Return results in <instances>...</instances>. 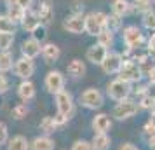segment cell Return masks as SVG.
Wrapping results in <instances>:
<instances>
[{
    "mask_svg": "<svg viewBox=\"0 0 155 150\" xmlns=\"http://www.w3.org/2000/svg\"><path fill=\"white\" fill-rule=\"evenodd\" d=\"M122 65H124L122 54H119V52H108L106 58H105V61L99 65V66H101V70L105 72V73L113 75V73H119L120 72Z\"/></svg>",
    "mask_w": 155,
    "mask_h": 150,
    "instance_id": "obj_11",
    "label": "cell"
},
{
    "mask_svg": "<svg viewBox=\"0 0 155 150\" xmlns=\"http://www.w3.org/2000/svg\"><path fill=\"white\" fill-rule=\"evenodd\" d=\"M120 26H122V18H119V16L115 14H110L108 16V21H106V28L110 30V32H117V30H120Z\"/></svg>",
    "mask_w": 155,
    "mask_h": 150,
    "instance_id": "obj_33",
    "label": "cell"
},
{
    "mask_svg": "<svg viewBox=\"0 0 155 150\" xmlns=\"http://www.w3.org/2000/svg\"><path fill=\"white\" fill-rule=\"evenodd\" d=\"M78 103L84 108H87V110H98V108H101L105 105V96L96 87H87L85 91L80 93Z\"/></svg>",
    "mask_w": 155,
    "mask_h": 150,
    "instance_id": "obj_2",
    "label": "cell"
},
{
    "mask_svg": "<svg viewBox=\"0 0 155 150\" xmlns=\"http://www.w3.org/2000/svg\"><path fill=\"white\" fill-rule=\"evenodd\" d=\"M143 133H145V136H150L155 133V124H152V122L148 121L145 126H143Z\"/></svg>",
    "mask_w": 155,
    "mask_h": 150,
    "instance_id": "obj_42",
    "label": "cell"
},
{
    "mask_svg": "<svg viewBox=\"0 0 155 150\" xmlns=\"http://www.w3.org/2000/svg\"><path fill=\"white\" fill-rule=\"evenodd\" d=\"M16 25L7 14H0V33H16Z\"/></svg>",
    "mask_w": 155,
    "mask_h": 150,
    "instance_id": "obj_26",
    "label": "cell"
},
{
    "mask_svg": "<svg viewBox=\"0 0 155 150\" xmlns=\"http://www.w3.org/2000/svg\"><path fill=\"white\" fill-rule=\"evenodd\" d=\"M122 38H124V44H126L127 49H133V51L140 49L141 44H143V40H145V37H143V32H141V28L134 26V25H131V26L124 28Z\"/></svg>",
    "mask_w": 155,
    "mask_h": 150,
    "instance_id": "obj_8",
    "label": "cell"
},
{
    "mask_svg": "<svg viewBox=\"0 0 155 150\" xmlns=\"http://www.w3.org/2000/svg\"><path fill=\"white\" fill-rule=\"evenodd\" d=\"M40 131H42L44 135H52L54 131H56V124H54V117H51V115H47V117H44L42 121H40Z\"/></svg>",
    "mask_w": 155,
    "mask_h": 150,
    "instance_id": "obj_29",
    "label": "cell"
},
{
    "mask_svg": "<svg viewBox=\"0 0 155 150\" xmlns=\"http://www.w3.org/2000/svg\"><path fill=\"white\" fill-rule=\"evenodd\" d=\"M14 44V33H0V51H11Z\"/></svg>",
    "mask_w": 155,
    "mask_h": 150,
    "instance_id": "obj_32",
    "label": "cell"
},
{
    "mask_svg": "<svg viewBox=\"0 0 155 150\" xmlns=\"http://www.w3.org/2000/svg\"><path fill=\"white\" fill-rule=\"evenodd\" d=\"M133 93V87L129 82L122 79H115L112 82H108L106 84V94L115 101H122V100H127L129 96Z\"/></svg>",
    "mask_w": 155,
    "mask_h": 150,
    "instance_id": "obj_5",
    "label": "cell"
},
{
    "mask_svg": "<svg viewBox=\"0 0 155 150\" xmlns=\"http://www.w3.org/2000/svg\"><path fill=\"white\" fill-rule=\"evenodd\" d=\"M61 56V49L59 45L54 42H45L42 44V58L45 59V63H54Z\"/></svg>",
    "mask_w": 155,
    "mask_h": 150,
    "instance_id": "obj_16",
    "label": "cell"
},
{
    "mask_svg": "<svg viewBox=\"0 0 155 150\" xmlns=\"http://www.w3.org/2000/svg\"><path fill=\"white\" fill-rule=\"evenodd\" d=\"M63 28L68 33L73 35H80L85 32V16L84 14H70L63 21Z\"/></svg>",
    "mask_w": 155,
    "mask_h": 150,
    "instance_id": "obj_10",
    "label": "cell"
},
{
    "mask_svg": "<svg viewBox=\"0 0 155 150\" xmlns=\"http://www.w3.org/2000/svg\"><path fill=\"white\" fill-rule=\"evenodd\" d=\"M42 54V42L35 40L33 37H30L26 40H23L21 44V56L30 58V59H35L37 56Z\"/></svg>",
    "mask_w": 155,
    "mask_h": 150,
    "instance_id": "obj_13",
    "label": "cell"
},
{
    "mask_svg": "<svg viewBox=\"0 0 155 150\" xmlns=\"http://www.w3.org/2000/svg\"><path fill=\"white\" fill-rule=\"evenodd\" d=\"M54 101H56V110L58 114L64 115L68 121H70L73 114H75V101H73V96H71L70 91L63 89L61 93L54 94Z\"/></svg>",
    "mask_w": 155,
    "mask_h": 150,
    "instance_id": "obj_4",
    "label": "cell"
},
{
    "mask_svg": "<svg viewBox=\"0 0 155 150\" xmlns=\"http://www.w3.org/2000/svg\"><path fill=\"white\" fill-rule=\"evenodd\" d=\"M133 4H134V7L136 9H143V11H148V9H152L150 7V4H152V0H133Z\"/></svg>",
    "mask_w": 155,
    "mask_h": 150,
    "instance_id": "obj_39",
    "label": "cell"
},
{
    "mask_svg": "<svg viewBox=\"0 0 155 150\" xmlns=\"http://www.w3.org/2000/svg\"><path fill=\"white\" fill-rule=\"evenodd\" d=\"M70 150H94L92 148V143L87 140H77V142L71 145Z\"/></svg>",
    "mask_w": 155,
    "mask_h": 150,
    "instance_id": "obj_37",
    "label": "cell"
},
{
    "mask_svg": "<svg viewBox=\"0 0 155 150\" xmlns=\"http://www.w3.org/2000/svg\"><path fill=\"white\" fill-rule=\"evenodd\" d=\"M91 128L94 133H108L112 129V119L108 114H98L92 117Z\"/></svg>",
    "mask_w": 155,
    "mask_h": 150,
    "instance_id": "obj_15",
    "label": "cell"
},
{
    "mask_svg": "<svg viewBox=\"0 0 155 150\" xmlns=\"http://www.w3.org/2000/svg\"><path fill=\"white\" fill-rule=\"evenodd\" d=\"M108 14L103 11H92L85 16V33L91 37H98L103 30H106Z\"/></svg>",
    "mask_w": 155,
    "mask_h": 150,
    "instance_id": "obj_1",
    "label": "cell"
},
{
    "mask_svg": "<svg viewBox=\"0 0 155 150\" xmlns=\"http://www.w3.org/2000/svg\"><path fill=\"white\" fill-rule=\"evenodd\" d=\"M148 51L155 54V33H153L152 37H150V40H148Z\"/></svg>",
    "mask_w": 155,
    "mask_h": 150,
    "instance_id": "obj_46",
    "label": "cell"
},
{
    "mask_svg": "<svg viewBox=\"0 0 155 150\" xmlns=\"http://www.w3.org/2000/svg\"><path fill=\"white\" fill-rule=\"evenodd\" d=\"M11 89V82H9L5 73H0V94H5Z\"/></svg>",
    "mask_w": 155,
    "mask_h": 150,
    "instance_id": "obj_38",
    "label": "cell"
},
{
    "mask_svg": "<svg viewBox=\"0 0 155 150\" xmlns=\"http://www.w3.org/2000/svg\"><path fill=\"white\" fill-rule=\"evenodd\" d=\"M9 142V128L4 121H0V147L7 145Z\"/></svg>",
    "mask_w": 155,
    "mask_h": 150,
    "instance_id": "obj_36",
    "label": "cell"
},
{
    "mask_svg": "<svg viewBox=\"0 0 155 150\" xmlns=\"http://www.w3.org/2000/svg\"><path fill=\"white\" fill-rule=\"evenodd\" d=\"M64 84H66V79L64 75L59 70H51L47 72L45 79H44V87L49 94H58L64 89Z\"/></svg>",
    "mask_w": 155,
    "mask_h": 150,
    "instance_id": "obj_6",
    "label": "cell"
},
{
    "mask_svg": "<svg viewBox=\"0 0 155 150\" xmlns=\"http://www.w3.org/2000/svg\"><path fill=\"white\" fill-rule=\"evenodd\" d=\"M145 77L148 79V84H153V86H155V65L147 72V73H145Z\"/></svg>",
    "mask_w": 155,
    "mask_h": 150,
    "instance_id": "obj_43",
    "label": "cell"
},
{
    "mask_svg": "<svg viewBox=\"0 0 155 150\" xmlns=\"http://www.w3.org/2000/svg\"><path fill=\"white\" fill-rule=\"evenodd\" d=\"M71 14H84V4L82 2H73L71 4Z\"/></svg>",
    "mask_w": 155,
    "mask_h": 150,
    "instance_id": "obj_40",
    "label": "cell"
},
{
    "mask_svg": "<svg viewBox=\"0 0 155 150\" xmlns=\"http://www.w3.org/2000/svg\"><path fill=\"white\" fill-rule=\"evenodd\" d=\"M5 14H7L9 18H11V19L16 23V25H21L23 18H25V14H26V9L19 7V5H9Z\"/></svg>",
    "mask_w": 155,
    "mask_h": 150,
    "instance_id": "obj_25",
    "label": "cell"
},
{
    "mask_svg": "<svg viewBox=\"0 0 155 150\" xmlns=\"http://www.w3.org/2000/svg\"><path fill=\"white\" fill-rule=\"evenodd\" d=\"M91 143L94 150H108L112 145V138L108 136V133H94Z\"/></svg>",
    "mask_w": 155,
    "mask_h": 150,
    "instance_id": "obj_21",
    "label": "cell"
},
{
    "mask_svg": "<svg viewBox=\"0 0 155 150\" xmlns=\"http://www.w3.org/2000/svg\"><path fill=\"white\" fill-rule=\"evenodd\" d=\"M35 12L38 14L42 25L47 26V25L52 21V18H54V9H52V5H51V0H42V2L38 4V9H37Z\"/></svg>",
    "mask_w": 155,
    "mask_h": 150,
    "instance_id": "obj_19",
    "label": "cell"
},
{
    "mask_svg": "<svg viewBox=\"0 0 155 150\" xmlns=\"http://www.w3.org/2000/svg\"><path fill=\"white\" fill-rule=\"evenodd\" d=\"M117 150H140V148H138V147H134L133 143H122Z\"/></svg>",
    "mask_w": 155,
    "mask_h": 150,
    "instance_id": "obj_44",
    "label": "cell"
},
{
    "mask_svg": "<svg viewBox=\"0 0 155 150\" xmlns=\"http://www.w3.org/2000/svg\"><path fill=\"white\" fill-rule=\"evenodd\" d=\"M140 108H143V110H153L155 108V93L152 94V91H148L147 94H143L140 100Z\"/></svg>",
    "mask_w": 155,
    "mask_h": 150,
    "instance_id": "obj_30",
    "label": "cell"
},
{
    "mask_svg": "<svg viewBox=\"0 0 155 150\" xmlns=\"http://www.w3.org/2000/svg\"><path fill=\"white\" fill-rule=\"evenodd\" d=\"M31 37L35 38V40H38V42H45V38H47V28H45V25H40L38 28H35L33 32H31Z\"/></svg>",
    "mask_w": 155,
    "mask_h": 150,
    "instance_id": "obj_34",
    "label": "cell"
},
{
    "mask_svg": "<svg viewBox=\"0 0 155 150\" xmlns=\"http://www.w3.org/2000/svg\"><path fill=\"white\" fill-rule=\"evenodd\" d=\"M40 25H42V21H40L38 14H37L35 11L28 9V11H26V14H25V18H23V21H21V28L25 30V32L31 33V32H33L35 28H38Z\"/></svg>",
    "mask_w": 155,
    "mask_h": 150,
    "instance_id": "obj_18",
    "label": "cell"
},
{
    "mask_svg": "<svg viewBox=\"0 0 155 150\" xmlns=\"http://www.w3.org/2000/svg\"><path fill=\"white\" fill-rule=\"evenodd\" d=\"M138 110H140V103L127 98V100L117 101V105L112 110V117L117 121H127V119H131L138 114Z\"/></svg>",
    "mask_w": 155,
    "mask_h": 150,
    "instance_id": "obj_3",
    "label": "cell"
},
{
    "mask_svg": "<svg viewBox=\"0 0 155 150\" xmlns=\"http://www.w3.org/2000/svg\"><path fill=\"white\" fill-rule=\"evenodd\" d=\"M14 56L11 51H0V73H7L14 68Z\"/></svg>",
    "mask_w": 155,
    "mask_h": 150,
    "instance_id": "obj_24",
    "label": "cell"
},
{
    "mask_svg": "<svg viewBox=\"0 0 155 150\" xmlns=\"http://www.w3.org/2000/svg\"><path fill=\"white\" fill-rule=\"evenodd\" d=\"M150 122H152V124H155V108L152 110V114H150Z\"/></svg>",
    "mask_w": 155,
    "mask_h": 150,
    "instance_id": "obj_47",
    "label": "cell"
},
{
    "mask_svg": "<svg viewBox=\"0 0 155 150\" xmlns=\"http://www.w3.org/2000/svg\"><path fill=\"white\" fill-rule=\"evenodd\" d=\"M16 94H18V98H19L23 103H28V101H31L37 96V87L30 79L21 80V82L18 84V87H16Z\"/></svg>",
    "mask_w": 155,
    "mask_h": 150,
    "instance_id": "obj_12",
    "label": "cell"
},
{
    "mask_svg": "<svg viewBox=\"0 0 155 150\" xmlns=\"http://www.w3.org/2000/svg\"><path fill=\"white\" fill-rule=\"evenodd\" d=\"M141 25H143V28L150 30V32H155V11L153 9H148V11L143 12Z\"/></svg>",
    "mask_w": 155,
    "mask_h": 150,
    "instance_id": "obj_28",
    "label": "cell"
},
{
    "mask_svg": "<svg viewBox=\"0 0 155 150\" xmlns=\"http://www.w3.org/2000/svg\"><path fill=\"white\" fill-rule=\"evenodd\" d=\"M96 38H98V44H101L103 47L108 49V47H112V44H113V32H110V30L106 28V30H103Z\"/></svg>",
    "mask_w": 155,
    "mask_h": 150,
    "instance_id": "obj_31",
    "label": "cell"
},
{
    "mask_svg": "<svg viewBox=\"0 0 155 150\" xmlns=\"http://www.w3.org/2000/svg\"><path fill=\"white\" fill-rule=\"evenodd\" d=\"M153 61H155V56H153Z\"/></svg>",
    "mask_w": 155,
    "mask_h": 150,
    "instance_id": "obj_48",
    "label": "cell"
},
{
    "mask_svg": "<svg viewBox=\"0 0 155 150\" xmlns=\"http://www.w3.org/2000/svg\"><path fill=\"white\" fill-rule=\"evenodd\" d=\"M5 148L7 150H30V142L26 140V136L16 135L12 138H9Z\"/></svg>",
    "mask_w": 155,
    "mask_h": 150,
    "instance_id": "obj_22",
    "label": "cell"
},
{
    "mask_svg": "<svg viewBox=\"0 0 155 150\" xmlns=\"http://www.w3.org/2000/svg\"><path fill=\"white\" fill-rule=\"evenodd\" d=\"M133 5L129 4V0H112V14L124 18L131 12Z\"/></svg>",
    "mask_w": 155,
    "mask_h": 150,
    "instance_id": "obj_23",
    "label": "cell"
},
{
    "mask_svg": "<svg viewBox=\"0 0 155 150\" xmlns=\"http://www.w3.org/2000/svg\"><path fill=\"white\" fill-rule=\"evenodd\" d=\"M141 77H143V72H141L140 65L136 61H124V65L119 72V79L126 80L129 84H134V82H140Z\"/></svg>",
    "mask_w": 155,
    "mask_h": 150,
    "instance_id": "obj_9",
    "label": "cell"
},
{
    "mask_svg": "<svg viewBox=\"0 0 155 150\" xmlns=\"http://www.w3.org/2000/svg\"><path fill=\"white\" fill-rule=\"evenodd\" d=\"M56 143L49 135H40L30 142V150H54Z\"/></svg>",
    "mask_w": 155,
    "mask_h": 150,
    "instance_id": "obj_17",
    "label": "cell"
},
{
    "mask_svg": "<svg viewBox=\"0 0 155 150\" xmlns=\"http://www.w3.org/2000/svg\"><path fill=\"white\" fill-rule=\"evenodd\" d=\"M5 2V5H19V7H23V9H31V5H33V0H4Z\"/></svg>",
    "mask_w": 155,
    "mask_h": 150,
    "instance_id": "obj_35",
    "label": "cell"
},
{
    "mask_svg": "<svg viewBox=\"0 0 155 150\" xmlns=\"http://www.w3.org/2000/svg\"><path fill=\"white\" fill-rule=\"evenodd\" d=\"M12 72H14V75L18 77V79L28 80V79H31V75L35 73V61L30 59V58H25V56L18 58V59L14 61Z\"/></svg>",
    "mask_w": 155,
    "mask_h": 150,
    "instance_id": "obj_7",
    "label": "cell"
},
{
    "mask_svg": "<svg viewBox=\"0 0 155 150\" xmlns=\"http://www.w3.org/2000/svg\"><path fill=\"white\" fill-rule=\"evenodd\" d=\"M85 63L82 59H71L68 66H66V73L70 75L71 79H82L85 75Z\"/></svg>",
    "mask_w": 155,
    "mask_h": 150,
    "instance_id": "obj_20",
    "label": "cell"
},
{
    "mask_svg": "<svg viewBox=\"0 0 155 150\" xmlns=\"http://www.w3.org/2000/svg\"><path fill=\"white\" fill-rule=\"evenodd\" d=\"M106 54H108V49L106 47H103L101 44H92V45H89V49L85 52V58L92 65H101L105 61Z\"/></svg>",
    "mask_w": 155,
    "mask_h": 150,
    "instance_id": "obj_14",
    "label": "cell"
},
{
    "mask_svg": "<svg viewBox=\"0 0 155 150\" xmlns=\"http://www.w3.org/2000/svg\"><path fill=\"white\" fill-rule=\"evenodd\" d=\"M28 114H30V108H28L26 103H18V105L12 107V110H11V115H12L14 121H23V119H26Z\"/></svg>",
    "mask_w": 155,
    "mask_h": 150,
    "instance_id": "obj_27",
    "label": "cell"
},
{
    "mask_svg": "<svg viewBox=\"0 0 155 150\" xmlns=\"http://www.w3.org/2000/svg\"><path fill=\"white\" fill-rule=\"evenodd\" d=\"M147 143H148V147H150V150H155V133L147 136Z\"/></svg>",
    "mask_w": 155,
    "mask_h": 150,
    "instance_id": "obj_45",
    "label": "cell"
},
{
    "mask_svg": "<svg viewBox=\"0 0 155 150\" xmlns=\"http://www.w3.org/2000/svg\"><path fill=\"white\" fill-rule=\"evenodd\" d=\"M66 122H68V119H66L64 115H61V114L54 115V124H56V128H63Z\"/></svg>",
    "mask_w": 155,
    "mask_h": 150,
    "instance_id": "obj_41",
    "label": "cell"
}]
</instances>
